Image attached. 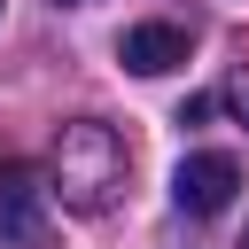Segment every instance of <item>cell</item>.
<instances>
[{"label":"cell","mask_w":249,"mask_h":249,"mask_svg":"<svg viewBox=\"0 0 249 249\" xmlns=\"http://www.w3.org/2000/svg\"><path fill=\"white\" fill-rule=\"evenodd\" d=\"M62 8H70V0H62Z\"/></svg>","instance_id":"52a82bcc"},{"label":"cell","mask_w":249,"mask_h":249,"mask_svg":"<svg viewBox=\"0 0 249 249\" xmlns=\"http://www.w3.org/2000/svg\"><path fill=\"white\" fill-rule=\"evenodd\" d=\"M124 187V140L101 124V117H78L54 132V171H47V195H62V210L78 218H101Z\"/></svg>","instance_id":"6da1fadb"},{"label":"cell","mask_w":249,"mask_h":249,"mask_svg":"<svg viewBox=\"0 0 249 249\" xmlns=\"http://www.w3.org/2000/svg\"><path fill=\"white\" fill-rule=\"evenodd\" d=\"M233 187H241V163L218 156V148H202V156H187V163L171 171V202H179L187 218H218V210L233 202Z\"/></svg>","instance_id":"3957f363"},{"label":"cell","mask_w":249,"mask_h":249,"mask_svg":"<svg viewBox=\"0 0 249 249\" xmlns=\"http://www.w3.org/2000/svg\"><path fill=\"white\" fill-rule=\"evenodd\" d=\"M0 241H16V249L47 241V179L23 156H0Z\"/></svg>","instance_id":"7a4b0ae2"},{"label":"cell","mask_w":249,"mask_h":249,"mask_svg":"<svg viewBox=\"0 0 249 249\" xmlns=\"http://www.w3.org/2000/svg\"><path fill=\"white\" fill-rule=\"evenodd\" d=\"M218 109H233V117L249 124V70H233V78L218 86Z\"/></svg>","instance_id":"5b68a950"},{"label":"cell","mask_w":249,"mask_h":249,"mask_svg":"<svg viewBox=\"0 0 249 249\" xmlns=\"http://www.w3.org/2000/svg\"><path fill=\"white\" fill-rule=\"evenodd\" d=\"M241 249H249V233H241Z\"/></svg>","instance_id":"8992f818"},{"label":"cell","mask_w":249,"mask_h":249,"mask_svg":"<svg viewBox=\"0 0 249 249\" xmlns=\"http://www.w3.org/2000/svg\"><path fill=\"white\" fill-rule=\"evenodd\" d=\"M187 47H195V39H187L179 23H132V31L117 39V62H124L132 78H163V70L187 62Z\"/></svg>","instance_id":"277c9868"}]
</instances>
